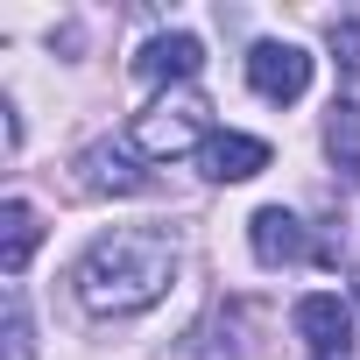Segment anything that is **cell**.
<instances>
[{"label":"cell","instance_id":"13","mask_svg":"<svg viewBox=\"0 0 360 360\" xmlns=\"http://www.w3.org/2000/svg\"><path fill=\"white\" fill-rule=\"evenodd\" d=\"M353 297H360V269H353Z\"/></svg>","mask_w":360,"mask_h":360},{"label":"cell","instance_id":"2","mask_svg":"<svg viewBox=\"0 0 360 360\" xmlns=\"http://www.w3.org/2000/svg\"><path fill=\"white\" fill-rule=\"evenodd\" d=\"M205 92H191V85H176V92H162L155 106H141L134 113V127H127V141L141 148V155H155V162H169V155H184V148H205L212 134H205Z\"/></svg>","mask_w":360,"mask_h":360},{"label":"cell","instance_id":"5","mask_svg":"<svg viewBox=\"0 0 360 360\" xmlns=\"http://www.w3.org/2000/svg\"><path fill=\"white\" fill-rule=\"evenodd\" d=\"M262 169H269V141L262 134L226 127V134H212L198 148V176H212V184H248V176H262Z\"/></svg>","mask_w":360,"mask_h":360},{"label":"cell","instance_id":"10","mask_svg":"<svg viewBox=\"0 0 360 360\" xmlns=\"http://www.w3.org/2000/svg\"><path fill=\"white\" fill-rule=\"evenodd\" d=\"M325 148H332V162H339L346 184H360V99H332V113H325Z\"/></svg>","mask_w":360,"mask_h":360},{"label":"cell","instance_id":"6","mask_svg":"<svg viewBox=\"0 0 360 360\" xmlns=\"http://www.w3.org/2000/svg\"><path fill=\"white\" fill-rule=\"evenodd\" d=\"M78 184H85L92 198H134V191L148 184V169H141L120 141H92V148L78 155Z\"/></svg>","mask_w":360,"mask_h":360},{"label":"cell","instance_id":"11","mask_svg":"<svg viewBox=\"0 0 360 360\" xmlns=\"http://www.w3.org/2000/svg\"><path fill=\"white\" fill-rule=\"evenodd\" d=\"M332 50H339L346 71L360 78V15H332Z\"/></svg>","mask_w":360,"mask_h":360},{"label":"cell","instance_id":"4","mask_svg":"<svg viewBox=\"0 0 360 360\" xmlns=\"http://www.w3.org/2000/svg\"><path fill=\"white\" fill-rule=\"evenodd\" d=\"M297 339H304L318 360H346V353H353V311H346L332 290H311V297H297Z\"/></svg>","mask_w":360,"mask_h":360},{"label":"cell","instance_id":"12","mask_svg":"<svg viewBox=\"0 0 360 360\" xmlns=\"http://www.w3.org/2000/svg\"><path fill=\"white\" fill-rule=\"evenodd\" d=\"M8 346H15V360H29V311H22V290H8Z\"/></svg>","mask_w":360,"mask_h":360},{"label":"cell","instance_id":"8","mask_svg":"<svg viewBox=\"0 0 360 360\" xmlns=\"http://www.w3.org/2000/svg\"><path fill=\"white\" fill-rule=\"evenodd\" d=\"M198 64H205V43L176 29V36H148V43H141L134 78H148V85H191V78H198Z\"/></svg>","mask_w":360,"mask_h":360},{"label":"cell","instance_id":"1","mask_svg":"<svg viewBox=\"0 0 360 360\" xmlns=\"http://www.w3.org/2000/svg\"><path fill=\"white\" fill-rule=\"evenodd\" d=\"M71 283L92 318H134V311L162 304V290L176 283V240L162 226H113L78 255Z\"/></svg>","mask_w":360,"mask_h":360},{"label":"cell","instance_id":"7","mask_svg":"<svg viewBox=\"0 0 360 360\" xmlns=\"http://www.w3.org/2000/svg\"><path fill=\"white\" fill-rule=\"evenodd\" d=\"M248 248H255V262H262V269H290V262H304V255H311V233H304V219H297V212L262 205V212L248 219Z\"/></svg>","mask_w":360,"mask_h":360},{"label":"cell","instance_id":"9","mask_svg":"<svg viewBox=\"0 0 360 360\" xmlns=\"http://www.w3.org/2000/svg\"><path fill=\"white\" fill-rule=\"evenodd\" d=\"M36 240H43L36 205H29V198H8V205H0V269L22 276V269H29V255H36Z\"/></svg>","mask_w":360,"mask_h":360},{"label":"cell","instance_id":"3","mask_svg":"<svg viewBox=\"0 0 360 360\" xmlns=\"http://www.w3.org/2000/svg\"><path fill=\"white\" fill-rule=\"evenodd\" d=\"M248 85L269 99V106H290L311 92V50L297 43H255L248 50Z\"/></svg>","mask_w":360,"mask_h":360}]
</instances>
